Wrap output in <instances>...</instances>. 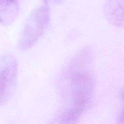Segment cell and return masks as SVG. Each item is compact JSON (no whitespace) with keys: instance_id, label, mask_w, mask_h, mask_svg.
<instances>
[{"instance_id":"277c9868","label":"cell","mask_w":124,"mask_h":124,"mask_svg":"<svg viewBox=\"0 0 124 124\" xmlns=\"http://www.w3.org/2000/svg\"><path fill=\"white\" fill-rule=\"evenodd\" d=\"M124 0H108L104 9L107 20L112 25L119 28L124 26Z\"/></svg>"},{"instance_id":"6da1fadb","label":"cell","mask_w":124,"mask_h":124,"mask_svg":"<svg viewBox=\"0 0 124 124\" xmlns=\"http://www.w3.org/2000/svg\"><path fill=\"white\" fill-rule=\"evenodd\" d=\"M92 58L89 50L83 49L64 69L60 85L62 107L54 120L56 123H76L89 108L94 90Z\"/></svg>"},{"instance_id":"7a4b0ae2","label":"cell","mask_w":124,"mask_h":124,"mask_svg":"<svg viewBox=\"0 0 124 124\" xmlns=\"http://www.w3.org/2000/svg\"><path fill=\"white\" fill-rule=\"evenodd\" d=\"M49 7L45 5L34 10L29 16L18 42L20 50L31 48L46 31L49 22Z\"/></svg>"},{"instance_id":"8992f818","label":"cell","mask_w":124,"mask_h":124,"mask_svg":"<svg viewBox=\"0 0 124 124\" xmlns=\"http://www.w3.org/2000/svg\"><path fill=\"white\" fill-rule=\"evenodd\" d=\"M45 4L49 6V5H58L62 3L64 0H44Z\"/></svg>"},{"instance_id":"3957f363","label":"cell","mask_w":124,"mask_h":124,"mask_svg":"<svg viewBox=\"0 0 124 124\" xmlns=\"http://www.w3.org/2000/svg\"><path fill=\"white\" fill-rule=\"evenodd\" d=\"M18 66L16 59L6 54L0 59V105L12 98L17 83Z\"/></svg>"},{"instance_id":"5b68a950","label":"cell","mask_w":124,"mask_h":124,"mask_svg":"<svg viewBox=\"0 0 124 124\" xmlns=\"http://www.w3.org/2000/svg\"><path fill=\"white\" fill-rule=\"evenodd\" d=\"M19 12L17 0H0V24L3 26L11 24Z\"/></svg>"}]
</instances>
